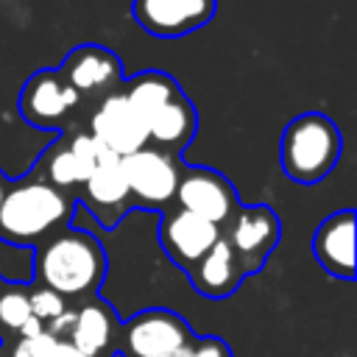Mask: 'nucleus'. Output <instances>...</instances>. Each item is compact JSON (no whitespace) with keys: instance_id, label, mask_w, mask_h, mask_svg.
I'll use <instances>...</instances> for the list:
<instances>
[{"instance_id":"obj_17","label":"nucleus","mask_w":357,"mask_h":357,"mask_svg":"<svg viewBox=\"0 0 357 357\" xmlns=\"http://www.w3.org/2000/svg\"><path fill=\"white\" fill-rule=\"evenodd\" d=\"M112 337H114V312L103 301L92 298L75 310L73 326L64 340L78 351L98 357L112 346Z\"/></svg>"},{"instance_id":"obj_11","label":"nucleus","mask_w":357,"mask_h":357,"mask_svg":"<svg viewBox=\"0 0 357 357\" xmlns=\"http://www.w3.org/2000/svg\"><path fill=\"white\" fill-rule=\"evenodd\" d=\"M59 75L78 95H109L123 81V64L117 53L103 45H81L64 59Z\"/></svg>"},{"instance_id":"obj_9","label":"nucleus","mask_w":357,"mask_h":357,"mask_svg":"<svg viewBox=\"0 0 357 357\" xmlns=\"http://www.w3.org/2000/svg\"><path fill=\"white\" fill-rule=\"evenodd\" d=\"M131 14L145 33L178 39L212 20L215 0H134Z\"/></svg>"},{"instance_id":"obj_25","label":"nucleus","mask_w":357,"mask_h":357,"mask_svg":"<svg viewBox=\"0 0 357 357\" xmlns=\"http://www.w3.org/2000/svg\"><path fill=\"white\" fill-rule=\"evenodd\" d=\"M173 357H231V354H229V346L223 340H218V337H201V340H192L190 346H184Z\"/></svg>"},{"instance_id":"obj_14","label":"nucleus","mask_w":357,"mask_h":357,"mask_svg":"<svg viewBox=\"0 0 357 357\" xmlns=\"http://www.w3.org/2000/svg\"><path fill=\"white\" fill-rule=\"evenodd\" d=\"M312 254L318 265L343 282L354 279V212L340 209L329 215L312 234Z\"/></svg>"},{"instance_id":"obj_28","label":"nucleus","mask_w":357,"mask_h":357,"mask_svg":"<svg viewBox=\"0 0 357 357\" xmlns=\"http://www.w3.org/2000/svg\"><path fill=\"white\" fill-rule=\"evenodd\" d=\"M3 192H6V181H3V176H0V204H3Z\"/></svg>"},{"instance_id":"obj_13","label":"nucleus","mask_w":357,"mask_h":357,"mask_svg":"<svg viewBox=\"0 0 357 357\" xmlns=\"http://www.w3.org/2000/svg\"><path fill=\"white\" fill-rule=\"evenodd\" d=\"M81 195L86 201V206L92 209V215L112 229L128 209L131 195H128V184L120 167V156L112 153L106 156L100 165H95L86 176V181L81 184Z\"/></svg>"},{"instance_id":"obj_16","label":"nucleus","mask_w":357,"mask_h":357,"mask_svg":"<svg viewBox=\"0 0 357 357\" xmlns=\"http://www.w3.org/2000/svg\"><path fill=\"white\" fill-rule=\"evenodd\" d=\"M195 109L187 100L184 92H178L176 98H170L162 109H156L148 117V142H153V148L159 145L162 151H181L190 145L192 134H195Z\"/></svg>"},{"instance_id":"obj_15","label":"nucleus","mask_w":357,"mask_h":357,"mask_svg":"<svg viewBox=\"0 0 357 357\" xmlns=\"http://www.w3.org/2000/svg\"><path fill=\"white\" fill-rule=\"evenodd\" d=\"M187 273L192 279V287L206 298L231 296L243 279V268H240V262H237V257H234V251L223 234Z\"/></svg>"},{"instance_id":"obj_7","label":"nucleus","mask_w":357,"mask_h":357,"mask_svg":"<svg viewBox=\"0 0 357 357\" xmlns=\"http://www.w3.org/2000/svg\"><path fill=\"white\" fill-rule=\"evenodd\" d=\"M173 201L178 204V209H187L215 226H226L240 206L231 181L209 167H190L187 173H181Z\"/></svg>"},{"instance_id":"obj_19","label":"nucleus","mask_w":357,"mask_h":357,"mask_svg":"<svg viewBox=\"0 0 357 357\" xmlns=\"http://www.w3.org/2000/svg\"><path fill=\"white\" fill-rule=\"evenodd\" d=\"M45 170H47V184L56 187V190L81 187V184L86 181V170L81 167V162L73 156L70 148H59V151L47 159Z\"/></svg>"},{"instance_id":"obj_18","label":"nucleus","mask_w":357,"mask_h":357,"mask_svg":"<svg viewBox=\"0 0 357 357\" xmlns=\"http://www.w3.org/2000/svg\"><path fill=\"white\" fill-rule=\"evenodd\" d=\"M181 89L178 84L167 75V73H159V70H148V73H139L134 75L128 84H126V100L131 103V109L148 123V117L162 109L170 98H176Z\"/></svg>"},{"instance_id":"obj_10","label":"nucleus","mask_w":357,"mask_h":357,"mask_svg":"<svg viewBox=\"0 0 357 357\" xmlns=\"http://www.w3.org/2000/svg\"><path fill=\"white\" fill-rule=\"evenodd\" d=\"M81 95L59 75V70H39L33 73L22 92H20V112L31 126L53 128L59 126L75 106Z\"/></svg>"},{"instance_id":"obj_2","label":"nucleus","mask_w":357,"mask_h":357,"mask_svg":"<svg viewBox=\"0 0 357 357\" xmlns=\"http://www.w3.org/2000/svg\"><path fill=\"white\" fill-rule=\"evenodd\" d=\"M340 131L337 126L321 114V112H307L290 120L282 131V170L298 184H315L332 173V167L340 159Z\"/></svg>"},{"instance_id":"obj_22","label":"nucleus","mask_w":357,"mask_h":357,"mask_svg":"<svg viewBox=\"0 0 357 357\" xmlns=\"http://www.w3.org/2000/svg\"><path fill=\"white\" fill-rule=\"evenodd\" d=\"M67 148H70V151H73V156L81 162V167L86 170V176H89V170H92L95 165H100L106 156H112V151H109L103 142H98L89 131L75 134V137H73V142H70Z\"/></svg>"},{"instance_id":"obj_12","label":"nucleus","mask_w":357,"mask_h":357,"mask_svg":"<svg viewBox=\"0 0 357 357\" xmlns=\"http://www.w3.org/2000/svg\"><path fill=\"white\" fill-rule=\"evenodd\" d=\"M220 237V226L187 212V209H176L162 220V231L159 240L167 251V257L181 265L184 271H190Z\"/></svg>"},{"instance_id":"obj_24","label":"nucleus","mask_w":357,"mask_h":357,"mask_svg":"<svg viewBox=\"0 0 357 357\" xmlns=\"http://www.w3.org/2000/svg\"><path fill=\"white\" fill-rule=\"evenodd\" d=\"M56 346H59V337L45 329L36 337H20L14 351H11V357H50Z\"/></svg>"},{"instance_id":"obj_23","label":"nucleus","mask_w":357,"mask_h":357,"mask_svg":"<svg viewBox=\"0 0 357 357\" xmlns=\"http://www.w3.org/2000/svg\"><path fill=\"white\" fill-rule=\"evenodd\" d=\"M28 301H31V315L39 318L42 324H50L56 315L67 310V298H61L50 287H36L33 293H28Z\"/></svg>"},{"instance_id":"obj_21","label":"nucleus","mask_w":357,"mask_h":357,"mask_svg":"<svg viewBox=\"0 0 357 357\" xmlns=\"http://www.w3.org/2000/svg\"><path fill=\"white\" fill-rule=\"evenodd\" d=\"M31 318V301L25 290H6L0 293V324L8 329H20Z\"/></svg>"},{"instance_id":"obj_6","label":"nucleus","mask_w":357,"mask_h":357,"mask_svg":"<svg viewBox=\"0 0 357 357\" xmlns=\"http://www.w3.org/2000/svg\"><path fill=\"white\" fill-rule=\"evenodd\" d=\"M279 218L271 206H237V212L229 218L226 231H220L226 237V243L231 245L243 276L245 273H257L262 268V262L268 259V254L273 251V245L279 243Z\"/></svg>"},{"instance_id":"obj_26","label":"nucleus","mask_w":357,"mask_h":357,"mask_svg":"<svg viewBox=\"0 0 357 357\" xmlns=\"http://www.w3.org/2000/svg\"><path fill=\"white\" fill-rule=\"evenodd\" d=\"M17 332H20V337H36L39 332H45V324H42L39 318H33V315H31V318L17 329Z\"/></svg>"},{"instance_id":"obj_1","label":"nucleus","mask_w":357,"mask_h":357,"mask_svg":"<svg viewBox=\"0 0 357 357\" xmlns=\"http://www.w3.org/2000/svg\"><path fill=\"white\" fill-rule=\"evenodd\" d=\"M106 273L103 245L81 229H61L39 245L33 257V276L61 298L92 296Z\"/></svg>"},{"instance_id":"obj_8","label":"nucleus","mask_w":357,"mask_h":357,"mask_svg":"<svg viewBox=\"0 0 357 357\" xmlns=\"http://www.w3.org/2000/svg\"><path fill=\"white\" fill-rule=\"evenodd\" d=\"M89 134L117 156H128L148 145V126L131 109L123 92H109L100 98L89 117Z\"/></svg>"},{"instance_id":"obj_5","label":"nucleus","mask_w":357,"mask_h":357,"mask_svg":"<svg viewBox=\"0 0 357 357\" xmlns=\"http://www.w3.org/2000/svg\"><path fill=\"white\" fill-rule=\"evenodd\" d=\"M192 340L181 315L170 310H145L126 321L120 349L126 357H173Z\"/></svg>"},{"instance_id":"obj_27","label":"nucleus","mask_w":357,"mask_h":357,"mask_svg":"<svg viewBox=\"0 0 357 357\" xmlns=\"http://www.w3.org/2000/svg\"><path fill=\"white\" fill-rule=\"evenodd\" d=\"M50 357H89V354H84V351H78L75 346H70L67 340H59V346L53 349V354Z\"/></svg>"},{"instance_id":"obj_4","label":"nucleus","mask_w":357,"mask_h":357,"mask_svg":"<svg viewBox=\"0 0 357 357\" xmlns=\"http://www.w3.org/2000/svg\"><path fill=\"white\" fill-rule=\"evenodd\" d=\"M120 167H123L126 184H128L131 204L159 209L173 201L181 167L167 151L145 145L128 156H120Z\"/></svg>"},{"instance_id":"obj_3","label":"nucleus","mask_w":357,"mask_h":357,"mask_svg":"<svg viewBox=\"0 0 357 357\" xmlns=\"http://www.w3.org/2000/svg\"><path fill=\"white\" fill-rule=\"evenodd\" d=\"M70 198L47 181H20L6 187L0 204V237L31 245L70 218Z\"/></svg>"},{"instance_id":"obj_20","label":"nucleus","mask_w":357,"mask_h":357,"mask_svg":"<svg viewBox=\"0 0 357 357\" xmlns=\"http://www.w3.org/2000/svg\"><path fill=\"white\" fill-rule=\"evenodd\" d=\"M0 279L14 282V284H25L33 279V257L28 245H17L0 237Z\"/></svg>"}]
</instances>
